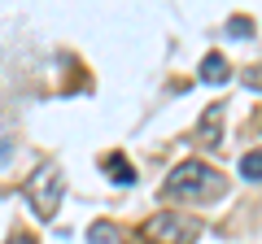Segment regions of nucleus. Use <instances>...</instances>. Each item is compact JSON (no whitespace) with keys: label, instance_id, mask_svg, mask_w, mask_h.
I'll list each match as a JSON object with an SVG mask.
<instances>
[{"label":"nucleus","instance_id":"obj_1","mask_svg":"<svg viewBox=\"0 0 262 244\" xmlns=\"http://www.w3.org/2000/svg\"><path fill=\"white\" fill-rule=\"evenodd\" d=\"M227 179L219 170H210L206 161H184V166L170 170L166 179V197H188V201H206V197H219Z\"/></svg>","mask_w":262,"mask_h":244},{"label":"nucleus","instance_id":"obj_7","mask_svg":"<svg viewBox=\"0 0 262 244\" xmlns=\"http://www.w3.org/2000/svg\"><path fill=\"white\" fill-rule=\"evenodd\" d=\"M105 170H110L114 183H136V170H131V161L122 157V153H110V157H105Z\"/></svg>","mask_w":262,"mask_h":244},{"label":"nucleus","instance_id":"obj_3","mask_svg":"<svg viewBox=\"0 0 262 244\" xmlns=\"http://www.w3.org/2000/svg\"><path fill=\"white\" fill-rule=\"evenodd\" d=\"M149 235L158 244H192L196 235H201V223H196L192 214H175V209H170V214H158L149 223Z\"/></svg>","mask_w":262,"mask_h":244},{"label":"nucleus","instance_id":"obj_6","mask_svg":"<svg viewBox=\"0 0 262 244\" xmlns=\"http://www.w3.org/2000/svg\"><path fill=\"white\" fill-rule=\"evenodd\" d=\"M201 83H227V61H223V53H210L206 61H201Z\"/></svg>","mask_w":262,"mask_h":244},{"label":"nucleus","instance_id":"obj_2","mask_svg":"<svg viewBox=\"0 0 262 244\" xmlns=\"http://www.w3.org/2000/svg\"><path fill=\"white\" fill-rule=\"evenodd\" d=\"M27 201H31V209H35L39 218H53L57 214V205H61V192H66V179H61V170L57 166H39L35 175L27 179Z\"/></svg>","mask_w":262,"mask_h":244},{"label":"nucleus","instance_id":"obj_8","mask_svg":"<svg viewBox=\"0 0 262 244\" xmlns=\"http://www.w3.org/2000/svg\"><path fill=\"white\" fill-rule=\"evenodd\" d=\"M241 175L253 179V183H262V149H253V153H245V157H241Z\"/></svg>","mask_w":262,"mask_h":244},{"label":"nucleus","instance_id":"obj_5","mask_svg":"<svg viewBox=\"0 0 262 244\" xmlns=\"http://www.w3.org/2000/svg\"><path fill=\"white\" fill-rule=\"evenodd\" d=\"M88 244H122V231H118V223H110V218L92 223V227H88Z\"/></svg>","mask_w":262,"mask_h":244},{"label":"nucleus","instance_id":"obj_4","mask_svg":"<svg viewBox=\"0 0 262 244\" xmlns=\"http://www.w3.org/2000/svg\"><path fill=\"white\" fill-rule=\"evenodd\" d=\"M219 122H223V105H210L206 118H201V127H196V140H201V149H219V144H223Z\"/></svg>","mask_w":262,"mask_h":244},{"label":"nucleus","instance_id":"obj_9","mask_svg":"<svg viewBox=\"0 0 262 244\" xmlns=\"http://www.w3.org/2000/svg\"><path fill=\"white\" fill-rule=\"evenodd\" d=\"M227 31H232V39H249L253 35V22L249 18H232V22H227Z\"/></svg>","mask_w":262,"mask_h":244},{"label":"nucleus","instance_id":"obj_10","mask_svg":"<svg viewBox=\"0 0 262 244\" xmlns=\"http://www.w3.org/2000/svg\"><path fill=\"white\" fill-rule=\"evenodd\" d=\"M245 87H253V92H258V87H262V70H249V75H245Z\"/></svg>","mask_w":262,"mask_h":244},{"label":"nucleus","instance_id":"obj_11","mask_svg":"<svg viewBox=\"0 0 262 244\" xmlns=\"http://www.w3.org/2000/svg\"><path fill=\"white\" fill-rule=\"evenodd\" d=\"M9 244H35V235H27V231H22V235H13Z\"/></svg>","mask_w":262,"mask_h":244}]
</instances>
